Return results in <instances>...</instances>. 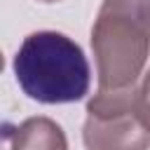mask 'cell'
Masks as SVG:
<instances>
[{
	"mask_svg": "<svg viewBox=\"0 0 150 150\" xmlns=\"http://www.w3.org/2000/svg\"><path fill=\"white\" fill-rule=\"evenodd\" d=\"M98 91L134 87L150 56V0H103L91 28Z\"/></svg>",
	"mask_w": 150,
	"mask_h": 150,
	"instance_id": "6da1fadb",
	"label": "cell"
},
{
	"mask_svg": "<svg viewBox=\"0 0 150 150\" xmlns=\"http://www.w3.org/2000/svg\"><path fill=\"white\" fill-rule=\"evenodd\" d=\"M23 94L38 103H75L89 94L91 68L82 47L63 33L38 30L23 38L14 56Z\"/></svg>",
	"mask_w": 150,
	"mask_h": 150,
	"instance_id": "7a4b0ae2",
	"label": "cell"
},
{
	"mask_svg": "<svg viewBox=\"0 0 150 150\" xmlns=\"http://www.w3.org/2000/svg\"><path fill=\"white\" fill-rule=\"evenodd\" d=\"M134 87L96 91L89 98L82 127L87 150H150V129L136 112Z\"/></svg>",
	"mask_w": 150,
	"mask_h": 150,
	"instance_id": "3957f363",
	"label": "cell"
},
{
	"mask_svg": "<svg viewBox=\"0 0 150 150\" xmlns=\"http://www.w3.org/2000/svg\"><path fill=\"white\" fill-rule=\"evenodd\" d=\"M7 150H68V138L54 120L28 117L12 129Z\"/></svg>",
	"mask_w": 150,
	"mask_h": 150,
	"instance_id": "277c9868",
	"label": "cell"
},
{
	"mask_svg": "<svg viewBox=\"0 0 150 150\" xmlns=\"http://www.w3.org/2000/svg\"><path fill=\"white\" fill-rule=\"evenodd\" d=\"M134 103H136L138 117L150 129V70L143 75L141 82H136V87H134Z\"/></svg>",
	"mask_w": 150,
	"mask_h": 150,
	"instance_id": "5b68a950",
	"label": "cell"
},
{
	"mask_svg": "<svg viewBox=\"0 0 150 150\" xmlns=\"http://www.w3.org/2000/svg\"><path fill=\"white\" fill-rule=\"evenodd\" d=\"M2 68H5V59H2V52H0V73H2Z\"/></svg>",
	"mask_w": 150,
	"mask_h": 150,
	"instance_id": "8992f818",
	"label": "cell"
},
{
	"mask_svg": "<svg viewBox=\"0 0 150 150\" xmlns=\"http://www.w3.org/2000/svg\"><path fill=\"white\" fill-rule=\"evenodd\" d=\"M40 2H47V5H52V2H61V0H40Z\"/></svg>",
	"mask_w": 150,
	"mask_h": 150,
	"instance_id": "52a82bcc",
	"label": "cell"
}]
</instances>
